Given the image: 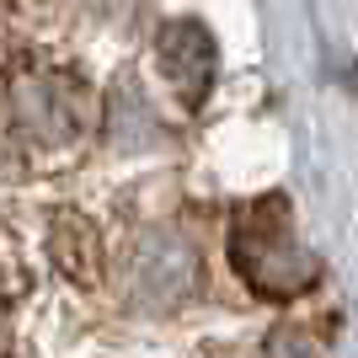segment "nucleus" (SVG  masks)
<instances>
[{
    "label": "nucleus",
    "instance_id": "1",
    "mask_svg": "<svg viewBox=\"0 0 358 358\" xmlns=\"http://www.w3.org/2000/svg\"><path fill=\"white\" fill-rule=\"evenodd\" d=\"M224 252H230V268L241 284L268 299L305 294V289H315V273H321L315 252L294 230V209L284 193L236 203L230 224H224Z\"/></svg>",
    "mask_w": 358,
    "mask_h": 358
},
{
    "label": "nucleus",
    "instance_id": "2",
    "mask_svg": "<svg viewBox=\"0 0 358 358\" xmlns=\"http://www.w3.org/2000/svg\"><path fill=\"white\" fill-rule=\"evenodd\" d=\"M86 123V86L64 70H22L0 86V145L16 155H64Z\"/></svg>",
    "mask_w": 358,
    "mask_h": 358
},
{
    "label": "nucleus",
    "instance_id": "3",
    "mask_svg": "<svg viewBox=\"0 0 358 358\" xmlns=\"http://www.w3.org/2000/svg\"><path fill=\"white\" fill-rule=\"evenodd\" d=\"M198 278H203V262H198V246L187 241V230L177 224H145L129 236L118 262V284L129 294V305L139 310H177L198 294Z\"/></svg>",
    "mask_w": 358,
    "mask_h": 358
},
{
    "label": "nucleus",
    "instance_id": "4",
    "mask_svg": "<svg viewBox=\"0 0 358 358\" xmlns=\"http://www.w3.org/2000/svg\"><path fill=\"white\" fill-rule=\"evenodd\" d=\"M161 64L171 75V86L187 107L203 102V91L214 86V38L198 22H171L161 32Z\"/></svg>",
    "mask_w": 358,
    "mask_h": 358
},
{
    "label": "nucleus",
    "instance_id": "5",
    "mask_svg": "<svg viewBox=\"0 0 358 358\" xmlns=\"http://www.w3.org/2000/svg\"><path fill=\"white\" fill-rule=\"evenodd\" d=\"M262 358H321V348H315L299 327H284V331H273V337H268Z\"/></svg>",
    "mask_w": 358,
    "mask_h": 358
},
{
    "label": "nucleus",
    "instance_id": "6",
    "mask_svg": "<svg viewBox=\"0 0 358 358\" xmlns=\"http://www.w3.org/2000/svg\"><path fill=\"white\" fill-rule=\"evenodd\" d=\"M0 321H6V289H0Z\"/></svg>",
    "mask_w": 358,
    "mask_h": 358
}]
</instances>
